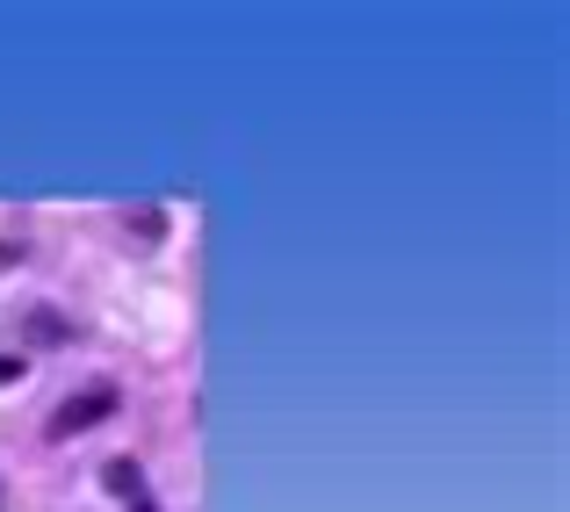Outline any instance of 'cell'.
<instances>
[{
	"label": "cell",
	"mask_w": 570,
	"mask_h": 512,
	"mask_svg": "<svg viewBox=\"0 0 570 512\" xmlns=\"http://www.w3.org/2000/svg\"><path fill=\"white\" fill-rule=\"evenodd\" d=\"M101 419H116V390H109V383H95V390H80V397H66V404L51 412V426H43V433H51V441H72V433H95Z\"/></svg>",
	"instance_id": "cell-1"
},
{
	"label": "cell",
	"mask_w": 570,
	"mask_h": 512,
	"mask_svg": "<svg viewBox=\"0 0 570 512\" xmlns=\"http://www.w3.org/2000/svg\"><path fill=\"white\" fill-rule=\"evenodd\" d=\"M101 484H109V499H124L130 512H159L153 505V491H145V470H138V462H109V470H101Z\"/></svg>",
	"instance_id": "cell-2"
},
{
	"label": "cell",
	"mask_w": 570,
	"mask_h": 512,
	"mask_svg": "<svg viewBox=\"0 0 570 512\" xmlns=\"http://www.w3.org/2000/svg\"><path fill=\"white\" fill-rule=\"evenodd\" d=\"M22 339H29V346H66V339H72V325L58 318L51 304H37V311L22 318Z\"/></svg>",
	"instance_id": "cell-3"
},
{
	"label": "cell",
	"mask_w": 570,
	"mask_h": 512,
	"mask_svg": "<svg viewBox=\"0 0 570 512\" xmlns=\"http://www.w3.org/2000/svg\"><path fill=\"white\" fill-rule=\"evenodd\" d=\"M130 224H138V238H167V209H138Z\"/></svg>",
	"instance_id": "cell-4"
}]
</instances>
